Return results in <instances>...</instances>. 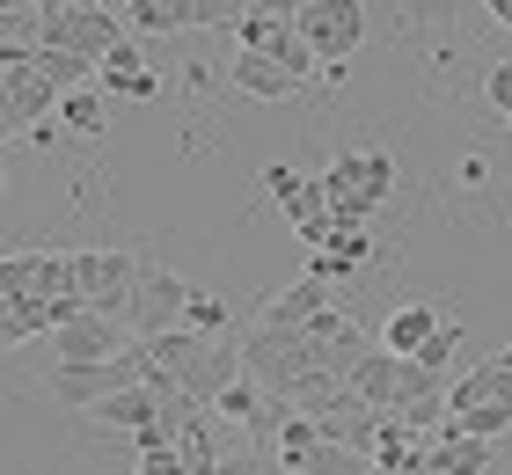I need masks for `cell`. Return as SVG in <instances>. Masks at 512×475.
Wrapping results in <instances>:
<instances>
[{"label": "cell", "instance_id": "cell-1", "mask_svg": "<svg viewBox=\"0 0 512 475\" xmlns=\"http://www.w3.org/2000/svg\"><path fill=\"white\" fill-rule=\"evenodd\" d=\"M242 373H249L264 395H278V402L293 410V388H300L308 373H322V366H315L308 329H271V322H264V329H249V344H242Z\"/></svg>", "mask_w": 512, "mask_h": 475}, {"label": "cell", "instance_id": "cell-2", "mask_svg": "<svg viewBox=\"0 0 512 475\" xmlns=\"http://www.w3.org/2000/svg\"><path fill=\"white\" fill-rule=\"evenodd\" d=\"M322 190H330V220L337 227H366L381 212V198L395 190V161L388 154H337L330 169H322Z\"/></svg>", "mask_w": 512, "mask_h": 475}, {"label": "cell", "instance_id": "cell-3", "mask_svg": "<svg viewBox=\"0 0 512 475\" xmlns=\"http://www.w3.org/2000/svg\"><path fill=\"white\" fill-rule=\"evenodd\" d=\"M147 380V351H118V359H103V366H52L44 373V395L59 402V410H88L96 417L110 395H125V388H139Z\"/></svg>", "mask_w": 512, "mask_h": 475}, {"label": "cell", "instance_id": "cell-4", "mask_svg": "<svg viewBox=\"0 0 512 475\" xmlns=\"http://www.w3.org/2000/svg\"><path fill=\"white\" fill-rule=\"evenodd\" d=\"M139 256L132 249H74V285H81V300L96 307V315H132V285H139ZM132 329V322H125Z\"/></svg>", "mask_w": 512, "mask_h": 475}, {"label": "cell", "instance_id": "cell-5", "mask_svg": "<svg viewBox=\"0 0 512 475\" xmlns=\"http://www.w3.org/2000/svg\"><path fill=\"white\" fill-rule=\"evenodd\" d=\"M264 190H271V205L293 220V234L308 249H322L337 234V220H330V190H322V176H300V169H286V161H271L264 169Z\"/></svg>", "mask_w": 512, "mask_h": 475}, {"label": "cell", "instance_id": "cell-6", "mask_svg": "<svg viewBox=\"0 0 512 475\" xmlns=\"http://www.w3.org/2000/svg\"><path fill=\"white\" fill-rule=\"evenodd\" d=\"M66 95L37 74V59H0V125L8 132H37V125H52Z\"/></svg>", "mask_w": 512, "mask_h": 475}, {"label": "cell", "instance_id": "cell-7", "mask_svg": "<svg viewBox=\"0 0 512 475\" xmlns=\"http://www.w3.org/2000/svg\"><path fill=\"white\" fill-rule=\"evenodd\" d=\"M44 44L81 52V59L103 66L125 44V15H110V8H44Z\"/></svg>", "mask_w": 512, "mask_h": 475}, {"label": "cell", "instance_id": "cell-8", "mask_svg": "<svg viewBox=\"0 0 512 475\" xmlns=\"http://www.w3.org/2000/svg\"><path fill=\"white\" fill-rule=\"evenodd\" d=\"M293 30L315 44L322 74H330V66H344V59L359 52V37H366V8H359V0H315V8H300Z\"/></svg>", "mask_w": 512, "mask_h": 475}, {"label": "cell", "instance_id": "cell-9", "mask_svg": "<svg viewBox=\"0 0 512 475\" xmlns=\"http://www.w3.org/2000/svg\"><path fill=\"white\" fill-rule=\"evenodd\" d=\"M191 293L198 285H183L176 271H139V285H132V337H161V329H183V315H191Z\"/></svg>", "mask_w": 512, "mask_h": 475}, {"label": "cell", "instance_id": "cell-10", "mask_svg": "<svg viewBox=\"0 0 512 475\" xmlns=\"http://www.w3.org/2000/svg\"><path fill=\"white\" fill-rule=\"evenodd\" d=\"M132 344L139 337H125L118 315H81V322L52 329V366H103V359H118V351H132Z\"/></svg>", "mask_w": 512, "mask_h": 475}, {"label": "cell", "instance_id": "cell-11", "mask_svg": "<svg viewBox=\"0 0 512 475\" xmlns=\"http://www.w3.org/2000/svg\"><path fill=\"white\" fill-rule=\"evenodd\" d=\"M447 300H410V307H388V322H381V344L395 351V359H417L439 329H447Z\"/></svg>", "mask_w": 512, "mask_h": 475}, {"label": "cell", "instance_id": "cell-12", "mask_svg": "<svg viewBox=\"0 0 512 475\" xmlns=\"http://www.w3.org/2000/svg\"><path fill=\"white\" fill-rule=\"evenodd\" d=\"M227 88L256 95V103H293V95H300V81L271 52H242V44H235V59H227Z\"/></svg>", "mask_w": 512, "mask_h": 475}, {"label": "cell", "instance_id": "cell-13", "mask_svg": "<svg viewBox=\"0 0 512 475\" xmlns=\"http://www.w3.org/2000/svg\"><path fill=\"white\" fill-rule=\"evenodd\" d=\"M330 307H337V293H330L322 278L300 271L286 293H271V300H264V322H271V329H308L315 315H330Z\"/></svg>", "mask_w": 512, "mask_h": 475}, {"label": "cell", "instance_id": "cell-14", "mask_svg": "<svg viewBox=\"0 0 512 475\" xmlns=\"http://www.w3.org/2000/svg\"><path fill=\"white\" fill-rule=\"evenodd\" d=\"M366 264H374V242H366V227H337L322 249H308V278H322V285L359 278Z\"/></svg>", "mask_w": 512, "mask_h": 475}, {"label": "cell", "instance_id": "cell-15", "mask_svg": "<svg viewBox=\"0 0 512 475\" xmlns=\"http://www.w3.org/2000/svg\"><path fill=\"white\" fill-rule=\"evenodd\" d=\"M235 380H242V351H227V344L213 337V344H205V359H198L191 373H183V380H176V388H183V395H191V402H198V410H213V402H220L227 388H235Z\"/></svg>", "mask_w": 512, "mask_h": 475}, {"label": "cell", "instance_id": "cell-16", "mask_svg": "<svg viewBox=\"0 0 512 475\" xmlns=\"http://www.w3.org/2000/svg\"><path fill=\"white\" fill-rule=\"evenodd\" d=\"M425 446H432V468H439V475H491V439L461 432L454 417L439 424V432H432Z\"/></svg>", "mask_w": 512, "mask_h": 475}, {"label": "cell", "instance_id": "cell-17", "mask_svg": "<svg viewBox=\"0 0 512 475\" xmlns=\"http://www.w3.org/2000/svg\"><path fill=\"white\" fill-rule=\"evenodd\" d=\"M403 366H410V359H395L388 344H374V351L352 366V388L374 402V410H395V395H403Z\"/></svg>", "mask_w": 512, "mask_h": 475}, {"label": "cell", "instance_id": "cell-18", "mask_svg": "<svg viewBox=\"0 0 512 475\" xmlns=\"http://www.w3.org/2000/svg\"><path fill=\"white\" fill-rule=\"evenodd\" d=\"M483 402H512V366H498V359H483V366H469L447 388V410L461 417V410H483Z\"/></svg>", "mask_w": 512, "mask_h": 475}, {"label": "cell", "instance_id": "cell-19", "mask_svg": "<svg viewBox=\"0 0 512 475\" xmlns=\"http://www.w3.org/2000/svg\"><path fill=\"white\" fill-rule=\"evenodd\" d=\"M103 81H110V95H132V103H154V95H161V74H154L147 59H139V44H132V37L103 59Z\"/></svg>", "mask_w": 512, "mask_h": 475}, {"label": "cell", "instance_id": "cell-20", "mask_svg": "<svg viewBox=\"0 0 512 475\" xmlns=\"http://www.w3.org/2000/svg\"><path fill=\"white\" fill-rule=\"evenodd\" d=\"M52 329H59V307L52 300H0V344H30V337H52Z\"/></svg>", "mask_w": 512, "mask_h": 475}, {"label": "cell", "instance_id": "cell-21", "mask_svg": "<svg viewBox=\"0 0 512 475\" xmlns=\"http://www.w3.org/2000/svg\"><path fill=\"white\" fill-rule=\"evenodd\" d=\"M125 22L147 37H176V30H198V0H125Z\"/></svg>", "mask_w": 512, "mask_h": 475}, {"label": "cell", "instance_id": "cell-22", "mask_svg": "<svg viewBox=\"0 0 512 475\" xmlns=\"http://www.w3.org/2000/svg\"><path fill=\"white\" fill-rule=\"evenodd\" d=\"M381 461L366 454V446H337V439H322L308 461H300V475H374Z\"/></svg>", "mask_w": 512, "mask_h": 475}, {"label": "cell", "instance_id": "cell-23", "mask_svg": "<svg viewBox=\"0 0 512 475\" xmlns=\"http://www.w3.org/2000/svg\"><path fill=\"white\" fill-rule=\"evenodd\" d=\"M103 125H110V110H103V95L96 88H74L59 103V132H74V139H103Z\"/></svg>", "mask_w": 512, "mask_h": 475}, {"label": "cell", "instance_id": "cell-24", "mask_svg": "<svg viewBox=\"0 0 512 475\" xmlns=\"http://www.w3.org/2000/svg\"><path fill=\"white\" fill-rule=\"evenodd\" d=\"M44 52V8L37 15H0V59H37Z\"/></svg>", "mask_w": 512, "mask_h": 475}, {"label": "cell", "instance_id": "cell-25", "mask_svg": "<svg viewBox=\"0 0 512 475\" xmlns=\"http://www.w3.org/2000/svg\"><path fill=\"white\" fill-rule=\"evenodd\" d=\"M454 424H461V432H476V439H491V446H498V439L512 432V402H483V410H461Z\"/></svg>", "mask_w": 512, "mask_h": 475}, {"label": "cell", "instance_id": "cell-26", "mask_svg": "<svg viewBox=\"0 0 512 475\" xmlns=\"http://www.w3.org/2000/svg\"><path fill=\"white\" fill-rule=\"evenodd\" d=\"M37 293V256H0V300H30Z\"/></svg>", "mask_w": 512, "mask_h": 475}, {"label": "cell", "instance_id": "cell-27", "mask_svg": "<svg viewBox=\"0 0 512 475\" xmlns=\"http://www.w3.org/2000/svg\"><path fill=\"white\" fill-rule=\"evenodd\" d=\"M183 322H191L198 337H220V329H227V300L220 293H191V315H183Z\"/></svg>", "mask_w": 512, "mask_h": 475}, {"label": "cell", "instance_id": "cell-28", "mask_svg": "<svg viewBox=\"0 0 512 475\" xmlns=\"http://www.w3.org/2000/svg\"><path fill=\"white\" fill-rule=\"evenodd\" d=\"M454 351H461V322H447V329H439V337L425 344V351H417V366H432V373H447L454 366ZM454 380V373H447Z\"/></svg>", "mask_w": 512, "mask_h": 475}, {"label": "cell", "instance_id": "cell-29", "mask_svg": "<svg viewBox=\"0 0 512 475\" xmlns=\"http://www.w3.org/2000/svg\"><path fill=\"white\" fill-rule=\"evenodd\" d=\"M139 475H191L183 446H139Z\"/></svg>", "mask_w": 512, "mask_h": 475}, {"label": "cell", "instance_id": "cell-30", "mask_svg": "<svg viewBox=\"0 0 512 475\" xmlns=\"http://www.w3.org/2000/svg\"><path fill=\"white\" fill-rule=\"evenodd\" d=\"M483 95H491V110H505V117H512V59L483 66Z\"/></svg>", "mask_w": 512, "mask_h": 475}, {"label": "cell", "instance_id": "cell-31", "mask_svg": "<svg viewBox=\"0 0 512 475\" xmlns=\"http://www.w3.org/2000/svg\"><path fill=\"white\" fill-rule=\"evenodd\" d=\"M483 8H491V22H498V30H512V0H483Z\"/></svg>", "mask_w": 512, "mask_h": 475}, {"label": "cell", "instance_id": "cell-32", "mask_svg": "<svg viewBox=\"0 0 512 475\" xmlns=\"http://www.w3.org/2000/svg\"><path fill=\"white\" fill-rule=\"evenodd\" d=\"M44 0H0V15H37Z\"/></svg>", "mask_w": 512, "mask_h": 475}, {"label": "cell", "instance_id": "cell-33", "mask_svg": "<svg viewBox=\"0 0 512 475\" xmlns=\"http://www.w3.org/2000/svg\"><path fill=\"white\" fill-rule=\"evenodd\" d=\"M44 8H103V0H44Z\"/></svg>", "mask_w": 512, "mask_h": 475}, {"label": "cell", "instance_id": "cell-34", "mask_svg": "<svg viewBox=\"0 0 512 475\" xmlns=\"http://www.w3.org/2000/svg\"><path fill=\"white\" fill-rule=\"evenodd\" d=\"M498 366H512V344H505V351H498Z\"/></svg>", "mask_w": 512, "mask_h": 475}, {"label": "cell", "instance_id": "cell-35", "mask_svg": "<svg viewBox=\"0 0 512 475\" xmlns=\"http://www.w3.org/2000/svg\"><path fill=\"white\" fill-rule=\"evenodd\" d=\"M300 8H308V0H300Z\"/></svg>", "mask_w": 512, "mask_h": 475}, {"label": "cell", "instance_id": "cell-36", "mask_svg": "<svg viewBox=\"0 0 512 475\" xmlns=\"http://www.w3.org/2000/svg\"><path fill=\"white\" fill-rule=\"evenodd\" d=\"M505 125H512V117H505Z\"/></svg>", "mask_w": 512, "mask_h": 475}]
</instances>
